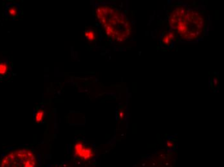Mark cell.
I'll use <instances>...</instances> for the list:
<instances>
[{
    "mask_svg": "<svg viewBox=\"0 0 224 167\" xmlns=\"http://www.w3.org/2000/svg\"><path fill=\"white\" fill-rule=\"evenodd\" d=\"M170 30L177 38L187 42L201 39L206 30V19L200 11L185 5L176 6L168 16Z\"/></svg>",
    "mask_w": 224,
    "mask_h": 167,
    "instance_id": "cell-1",
    "label": "cell"
},
{
    "mask_svg": "<svg viewBox=\"0 0 224 167\" xmlns=\"http://www.w3.org/2000/svg\"><path fill=\"white\" fill-rule=\"evenodd\" d=\"M97 20L107 37L123 42L132 33V24L128 17L116 7L106 3H99L95 8Z\"/></svg>",
    "mask_w": 224,
    "mask_h": 167,
    "instance_id": "cell-2",
    "label": "cell"
},
{
    "mask_svg": "<svg viewBox=\"0 0 224 167\" xmlns=\"http://www.w3.org/2000/svg\"><path fill=\"white\" fill-rule=\"evenodd\" d=\"M36 155L29 149H18L4 156L0 167H37Z\"/></svg>",
    "mask_w": 224,
    "mask_h": 167,
    "instance_id": "cell-3",
    "label": "cell"
},
{
    "mask_svg": "<svg viewBox=\"0 0 224 167\" xmlns=\"http://www.w3.org/2000/svg\"><path fill=\"white\" fill-rule=\"evenodd\" d=\"M75 156L84 160H90L95 156L93 149L83 141H77L74 146Z\"/></svg>",
    "mask_w": 224,
    "mask_h": 167,
    "instance_id": "cell-4",
    "label": "cell"
},
{
    "mask_svg": "<svg viewBox=\"0 0 224 167\" xmlns=\"http://www.w3.org/2000/svg\"><path fill=\"white\" fill-rule=\"evenodd\" d=\"M176 38L175 33L173 31L169 30L163 35L160 41L161 45L164 47H168L172 45Z\"/></svg>",
    "mask_w": 224,
    "mask_h": 167,
    "instance_id": "cell-5",
    "label": "cell"
},
{
    "mask_svg": "<svg viewBox=\"0 0 224 167\" xmlns=\"http://www.w3.org/2000/svg\"><path fill=\"white\" fill-rule=\"evenodd\" d=\"M19 14L20 7L18 5L14 3L8 5L6 8V14L7 15V16L14 18V17L18 16Z\"/></svg>",
    "mask_w": 224,
    "mask_h": 167,
    "instance_id": "cell-6",
    "label": "cell"
},
{
    "mask_svg": "<svg viewBox=\"0 0 224 167\" xmlns=\"http://www.w3.org/2000/svg\"><path fill=\"white\" fill-rule=\"evenodd\" d=\"M84 38L89 42H93L97 39V34L95 30L92 29H88L85 30L84 33Z\"/></svg>",
    "mask_w": 224,
    "mask_h": 167,
    "instance_id": "cell-7",
    "label": "cell"
},
{
    "mask_svg": "<svg viewBox=\"0 0 224 167\" xmlns=\"http://www.w3.org/2000/svg\"><path fill=\"white\" fill-rule=\"evenodd\" d=\"M45 116V112L43 109H38L34 115V120L36 123H41L43 121Z\"/></svg>",
    "mask_w": 224,
    "mask_h": 167,
    "instance_id": "cell-8",
    "label": "cell"
},
{
    "mask_svg": "<svg viewBox=\"0 0 224 167\" xmlns=\"http://www.w3.org/2000/svg\"><path fill=\"white\" fill-rule=\"evenodd\" d=\"M9 71V66L7 63L2 61L0 62V76L6 75Z\"/></svg>",
    "mask_w": 224,
    "mask_h": 167,
    "instance_id": "cell-9",
    "label": "cell"
}]
</instances>
